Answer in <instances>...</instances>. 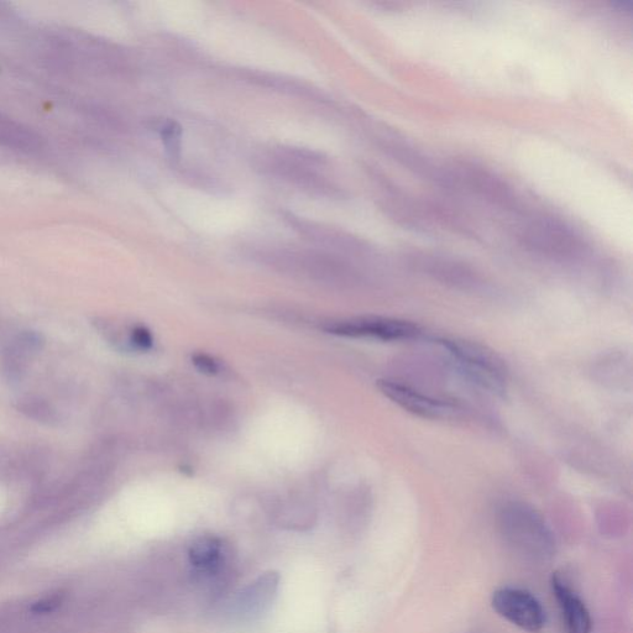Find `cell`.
Returning a JSON list of instances; mask_svg holds the SVG:
<instances>
[{
  "mask_svg": "<svg viewBox=\"0 0 633 633\" xmlns=\"http://www.w3.org/2000/svg\"><path fill=\"white\" fill-rule=\"evenodd\" d=\"M61 596L54 595L51 598H46L44 600L39 601L34 605L33 610L35 612H41V614H45V612L54 611L57 606L61 604Z\"/></svg>",
  "mask_w": 633,
  "mask_h": 633,
  "instance_id": "4fadbf2b",
  "label": "cell"
},
{
  "mask_svg": "<svg viewBox=\"0 0 633 633\" xmlns=\"http://www.w3.org/2000/svg\"><path fill=\"white\" fill-rule=\"evenodd\" d=\"M491 605L501 617L523 631L537 633L546 625V612L540 601L526 590L502 588L496 590Z\"/></svg>",
  "mask_w": 633,
  "mask_h": 633,
  "instance_id": "5b68a950",
  "label": "cell"
},
{
  "mask_svg": "<svg viewBox=\"0 0 633 633\" xmlns=\"http://www.w3.org/2000/svg\"><path fill=\"white\" fill-rule=\"evenodd\" d=\"M132 343L136 348L149 350L153 348L154 339L148 329L144 327L135 328L132 334Z\"/></svg>",
  "mask_w": 633,
  "mask_h": 633,
  "instance_id": "7c38bea8",
  "label": "cell"
},
{
  "mask_svg": "<svg viewBox=\"0 0 633 633\" xmlns=\"http://www.w3.org/2000/svg\"><path fill=\"white\" fill-rule=\"evenodd\" d=\"M439 343L446 350L454 368L470 383L493 395L504 394L507 389V370L493 350L469 340L443 339Z\"/></svg>",
  "mask_w": 633,
  "mask_h": 633,
  "instance_id": "6da1fadb",
  "label": "cell"
},
{
  "mask_svg": "<svg viewBox=\"0 0 633 633\" xmlns=\"http://www.w3.org/2000/svg\"><path fill=\"white\" fill-rule=\"evenodd\" d=\"M500 526L507 542L525 556L544 561L553 556L552 532L532 506L523 502L506 504L501 510Z\"/></svg>",
  "mask_w": 633,
  "mask_h": 633,
  "instance_id": "7a4b0ae2",
  "label": "cell"
},
{
  "mask_svg": "<svg viewBox=\"0 0 633 633\" xmlns=\"http://www.w3.org/2000/svg\"><path fill=\"white\" fill-rule=\"evenodd\" d=\"M192 360L196 368L203 374L216 375L219 371V364L216 359L209 357L207 354H196Z\"/></svg>",
  "mask_w": 633,
  "mask_h": 633,
  "instance_id": "8fae6325",
  "label": "cell"
},
{
  "mask_svg": "<svg viewBox=\"0 0 633 633\" xmlns=\"http://www.w3.org/2000/svg\"><path fill=\"white\" fill-rule=\"evenodd\" d=\"M455 188L464 187L472 191L474 195L483 197L491 203L502 207L515 206L514 193L507 187L504 181L496 177L484 167L470 162H460L451 167Z\"/></svg>",
  "mask_w": 633,
  "mask_h": 633,
  "instance_id": "52a82bcc",
  "label": "cell"
},
{
  "mask_svg": "<svg viewBox=\"0 0 633 633\" xmlns=\"http://www.w3.org/2000/svg\"><path fill=\"white\" fill-rule=\"evenodd\" d=\"M188 559L198 574H217L224 563L223 541L221 538L213 536L198 538L191 544Z\"/></svg>",
  "mask_w": 633,
  "mask_h": 633,
  "instance_id": "9c48e42d",
  "label": "cell"
},
{
  "mask_svg": "<svg viewBox=\"0 0 633 633\" xmlns=\"http://www.w3.org/2000/svg\"><path fill=\"white\" fill-rule=\"evenodd\" d=\"M326 331L339 337L368 338L381 342H404L421 336L417 324L389 317H358L329 323Z\"/></svg>",
  "mask_w": 633,
  "mask_h": 633,
  "instance_id": "277c9868",
  "label": "cell"
},
{
  "mask_svg": "<svg viewBox=\"0 0 633 633\" xmlns=\"http://www.w3.org/2000/svg\"><path fill=\"white\" fill-rule=\"evenodd\" d=\"M378 389L395 405L417 417L427 420H448L457 415L458 408L447 401L436 399L430 395L413 389V387L396 380H379Z\"/></svg>",
  "mask_w": 633,
  "mask_h": 633,
  "instance_id": "8992f818",
  "label": "cell"
},
{
  "mask_svg": "<svg viewBox=\"0 0 633 633\" xmlns=\"http://www.w3.org/2000/svg\"><path fill=\"white\" fill-rule=\"evenodd\" d=\"M279 575L277 573H269L263 575L258 582L251 584V587L242 595L240 606L244 611H258L261 606L268 604L275 594L277 585H279Z\"/></svg>",
  "mask_w": 633,
  "mask_h": 633,
  "instance_id": "30bf717a",
  "label": "cell"
},
{
  "mask_svg": "<svg viewBox=\"0 0 633 633\" xmlns=\"http://www.w3.org/2000/svg\"><path fill=\"white\" fill-rule=\"evenodd\" d=\"M520 239L528 248L549 255H573L583 247L577 232L561 219L537 217L520 230Z\"/></svg>",
  "mask_w": 633,
  "mask_h": 633,
  "instance_id": "3957f363",
  "label": "cell"
},
{
  "mask_svg": "<svg viewBox=\"0 0 633 633\" xmlns=\"http://www.w3.org/2000/svg\"><path fill=\"white\" fill-rule=\"evenodd\" d=\"M553 593L561 606L569 633H590L591 617L587 606L558 573L552 578Z\"/></svg>",
  "mask_w": 633,
  "mask_h": 633,
  "instance_id": "ba28073f",
  "label": "cell"
}]
</instances>
